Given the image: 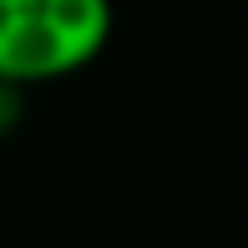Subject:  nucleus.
<instances>
[{
	"label": "nucleus",
	"mask_w": 248,
	"mask_h": 248,
	"mask_svg": "<svg viewBox=\"0 0 248 248\" xmlns=\"http://www.w3.org/2000/svg\"><path fill=\"white\" fill-rule=\"evenodd\" d=\"M16 122H20V86L0 81V132H10Z\"/></svg>",
	"instance_id": "f03ea898"
},
{
	"label": "nucleus",
	"mask_w": 248,
	"mask_h": 248,
	"mask_svg": "<svg viewBox=\"0 0 248 248\" xmlns=\"http://www.w3.org/2000/svg\"><path fill=\"white\" fill-rule=\"evenodd\" d=\"M111 41V0H0V81L41 86L86 71Z\"/></svg>",
	"instance_id": "f257e3e1"
}]
</instances>
